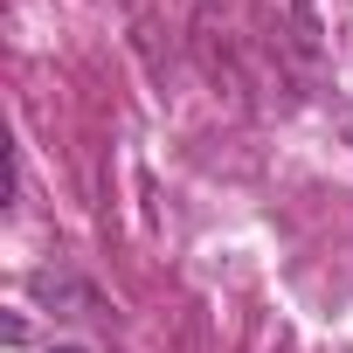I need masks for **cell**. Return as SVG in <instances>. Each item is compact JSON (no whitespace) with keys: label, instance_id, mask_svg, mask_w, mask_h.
<instances>
[{"label":"cell","instance_id":"cell-1","mask_svg":"<svg viewBox=\"0 0 353 353\" xmlns=\"http://www.w3.org/2000/svg\"><path fill=\"white\" fill-rule=\"evenodd\" d=\"M56 353H83V346H56Z\"/></svg>","mask_w":353,"mask_h":353}]
</instances>
